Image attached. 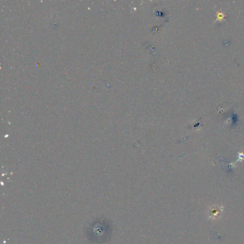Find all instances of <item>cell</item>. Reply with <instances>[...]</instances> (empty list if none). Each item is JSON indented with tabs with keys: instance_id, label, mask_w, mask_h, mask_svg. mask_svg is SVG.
Returning a JSON list of instances; mask_svg holds the SVG:
<instances>
[{
	"instance_id": "obj_1",
	"label": "cell",
	"mask_w": 244,
	"mask_h": 244,
	"mask_svg": "<svg viewBox=\"0 0 244 244\" xmlns=\"http://www.w3.org/2000/svg\"><path fill=\"white\" fill-rule=\"evenodd\" d=\"M223 211V208H214L213 209H211L210 211L208 218H210V219H216V218L219 216Z\"/></svg>"
}]
</instances>
